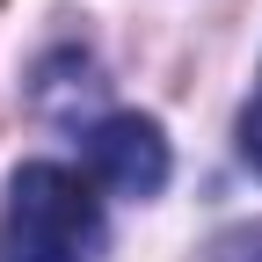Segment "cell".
<instances>
[{"label": "cell", "instance_id": "cell-3", "mask_svg": "<svg viewBox=\"0 0 262 262\" xmlns=\"http://www.w3.org/2000/svg\"><path fill=\"white\" fill-rule=\"evenodd\" d=\"M233 146H241V160L262 175V80H255V95L241 102V124H233Z\"/></svg>", "mask_w": 262, "mask_h": 262}, {"label": "cell", "instance_id": "cell-2", "mask_svg": "<svg viewBox=\"0 0 262 262\" xmlns=\"http://www.w3.org/2000/svg\"><path fill=\"white\" fill-rule=\"evenodd\" d=\"M80 153H88V182H102V189H117V196H139V204L168 189V168H175L160 124L139 117V110L95 117V124L80 131Z\"/></svg>", "mask_w": 262, "mask_h": 262}, {"label": "cell", "instance_id": "cell-1", "mask_svg": "<svg viewBox=\"0 0 262 262\" xmlns=\"http://www.w3.org/2000/svg\"><path fill=\"white\" fill-rule=\"evenodd\" d=\"M110 241L102 196L66 160H29L0 196V262H95Z\"/></svg>", "mask_w": 262, "mask_h": 262}, {"label": "cell", "instance_id": "cell-4", "mask_svg": "<svg viewBox=\"0 0 262 262\" xmlns=\"http://www.w3.org/2000/svg\"><path fill=\"white\" fill-rule=\"evenodd\" d=\"M204 262H262V219L255 226H233V233H219L204 248Z\"/></svg>", "mask_w": 262, "mask_h": 262}]
</instances>
